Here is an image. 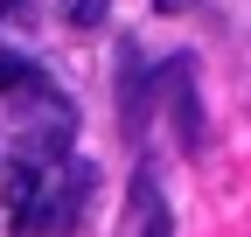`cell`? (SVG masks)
Listing matches in <instances>:
<instances>
[{
  "instance_id": "6da1fadb",
  "label": "cell",
  "mask_w": 251,
  "mask_h": 237,
  "mask_svg": "<svg viewBox=\"0 0 251 237\" xmlns=\"http://www.w3.org/2000/svg\"><path fill=\"white\" fill-rule=\"evenodd\" d=\"M153 98H168L175 133H181V146H188V154H196V146L209 140V133H202V98H196V63H188V56L161 63V70H153Z\"/></svg>"
},
{
  "instance_id": "7a4b0ae2",
  "label": "cell",
  "mask_w": 251,
  "mask_h": 237,
  "mask_svg": "<svg viewBox=\"0 0 251 237\" xmlns=\"http://www.w3.org/2000/svg\"><path fill=\"white\" fill-rule=\"evenodd\" d=\"M147 112H153V70L140 63V49H126L119 56V118H126V133H140Z\"/></svg>"
},
{
  "instance_id": "3957f363",
  "label": "cell",
  "mask_w": 251,
  "mask_h": 237,
  "mask_svg": "<svg viewBox=\"0 0 251 237\" xmlns=\"http://www.w3.org/2000/svg\"><path fill=\"white\" fill-rule=\"evenodd\" d=\"M140 237H175V223H168V202L153 195V182L140 174Z\"/></svg>"
},
{
  "instance_id": "277c9868",
  "label": "cell",
  "mask_w": 251,
  "mask_h": 237,
  "mask_svg": "<svg viewBox=\"0 0 251 237\" xmlns=\"http://www.w3.org/2000/svg\"><path fill=\"white\" fill-rule=\"evenodd\" d=\"M35 84V63H21V56H0V98L7 91H28Z\"/></svg>"
},
{
  "instance_id": "5b68a950",
  "label": "cell",
  "mask_w": 251,
  "mask_h": 237,
  "mask_svg": "<svg viewBox=\"0 0 251 237\" xmlns=\"http://www.w3.org/2000/svg\"><path fill=\"white\" fill-rule=\"evenodd\" d=\"M63 14H70L77 28H98L105 21V0H63Z\"/></svg>"
},
{
  "instance_id": "8992f818",
  "label": "cell",
  "mask_w": 251,
  "mask_h": 237,
  "mask_svg": "<svg viewBox=\"0 0 251 237\" xmlns=\"http://www.w3.org/2000/svg\"><path fill=\"white\" fill-rule=\"evenodd\" d=\"M0 7H21V0H0Z\"/></svg>"
}]
</instances>
